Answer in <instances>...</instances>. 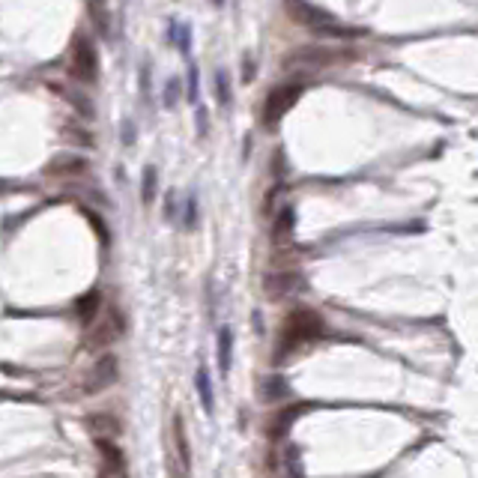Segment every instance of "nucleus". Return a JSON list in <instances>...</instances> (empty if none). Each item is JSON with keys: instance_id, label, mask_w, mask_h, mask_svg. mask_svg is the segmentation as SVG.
Returning a JSON list of instances; mask_svg holds the SVG:
<instances>
[{"instance_id": "9b49d317", "label": "nucleus", "mask_w": 478, "mask_h": 478, "mask_svg": "<svg viewBox=\"0 0 478 478\" xmlns=\"http://www.w3.org/2000/svg\"><path fill=\"white\" fill-rule=\"evenodd\" d=\"M87 12H90V21L96 24V30L102 39H108L111 36V6H108V0H87Z\"/></svg>"}, {"instance_id": "6ab92c4d", "label": "nucleus", "mask_w": 478, "mask_h": 478, "mask_svg": "<svg viewBox=\"0 0 478 478\" xmlns=\"http://www.w3.org/2000/svg\"><path fill=\"white\" fill-rule=\"evenodd\" d=\"M290 233H293V209L284 207L278 212V221H275V243H284Z\"/></svg>"}, {"instance_id": "dca6fc26", "label": "nucleus", "mask_w": 478, "mask_h": 478, "mask_svg": "<svg viewBox=\"0 0 478 478\" xmlns=\"http://www.w3.org/2000/svg\"><path fill=\"white\" fill-rule=\"evenodd\" d=\"M90 427H93V439H114L123 431V424L114 416H96L90 419Z\"/></svg>"}, {"instance_id": "ddd939ff", "label": "nucleus", "mask_w": 478, "mask_h": 478, "mask_svg": "<svg viewBox=\"0 0 478 478\" xmlns=\"http://www.w3.org/2000/svg\"><path fill=\"white\" fill-rule=\"evenodd\" d=\"M231 362H233V329L221 326L219 329V371L221 376L231 374Z\"/></svg>"}, {"instance_id": "f3484780", "label": "nucleus", "mask_w": 478, "mask_h": 478, "mask_svg": "<svg viewBox=\"0 0 478 478\" xmlns=\"http://www.w3.org/2000/svg\"><path fill=\"white\" fill-rule=\"evenodd\" d=\"M156 188H159V171L153 165H147L144 177H141V197H144V204H153V200H156Z\"/></svg>"}, {"instance_id": "a211bd4d", "label": "nucleus", "mask_w": 478, "mask_h": 478, "mask_svg": "<svg viewBox=\"0 0 478 478\" xmlns=\"http://www.w3.org/2000/svg\"><path fill=\"white\" fill-rule=\"evenodd\" d=\"M212 84H216V96H219V105L221 108H228L231 105V72L228 69H219L216 72V78H212Z\"/></svg>"}, {"instance_id": "6e6552de", "label": "nucleus", "mask_w": 478, "mask_h": 478, "mask_svg": "<svg viewBox=\"0 0 478 478\" xmlns=\"http://www.w3.org/2000/svg\"><path fill=\"white\" fill-rule=\"evenodd\" d=\"M117 335H123V314H120L117 308H108L105 317L96 320V329L90 332V344L105 347V344L114 341Z\"/></svg>"}, {"instance_id": "412c9836", "label": "nucleus", "mask_w": 478, "mask_h": 478, "mask_svg": "<svg viewBox=\"0 0 478 478\" xmlns=\"http://www.w3.org/2000/svg\"><path fill=\"white\" fill-rule=\"evenodd\" d=\"M197 99H200V81H197V66L192 63L188 66V102L197 105Z\"/></svg>"}, {"instance_id": "7ed1b4c3", "label": "nucleus", "mask_w": 478, "mask_h": 478, "mask_svg": "<svg viewBox=\"0 0 478 478\" xmlns=\"http://www.w3.org/2000/svg\"><path fill=\"white\" fill-rule=\"evenodd\" d=\"M168 472H171V478H192V448H188V439H185L183 416H173V422H171Z\"/></svg>"}, {"instance_id": "f8f14e48", "label": "nucleus", "mask_w": 478, "mask_h": 478, "mask_svg": "<svg viewBox=\"0 0 478 478\" xmlns=\"http://www.w3.org/2000/svg\"><path fill=\"white\" fill-rule=\"evenodd\" d=\"M84 171H87V161L81 156H57L48 165V173H54V177H78Z\"/></svg>"}, {"instance_id": "4468645a", "label": "nucleus", "mask_w": 478, "mask_h": 478, "mask_svg": "<svg viewBox=\"0 0 478 478\" xmlns=\"http://www.w3.org/2000/svg\"><path fill=\"white\" fill-rule=\"evenodd\" d=\"M168 42H173L183 54H188L192 48V24H183V21H168Z\"/></svg>"}, {"instance_id": "393cba45", "label": "nucleus", "mask_w": 478, "mask_h": 478, "mask_svg": "<svg viewBox=\"0 0 478 478\" xmlns=\"http://www.w3.org/2000/svg\"><path fill=\"white\" fill-rule=\"evenodd\" d=\"M135 141V129H132V123H125V144H132Z\"/></svg>"}, {"instance_id": "5701e85b", "label": "nucleus", "mask_w": 478, "mask_h": 478, "mask_svg": "<svg viewBox=\"0 0 478 478\" xmlns=\"http://www.w3.org/2000/svg\"><path fill=\"white\" fill-rule=\"evenodd\" d=\"M165 216H168V219H177V200H173V192L168 195V204H165Z\"/></svg>"}, {"instance_id": "0eeeda50", "label": "nucleus", "mask_w": 478, "mask_h": 478, "mask_svg": "<svg viewBox=\"0 0 478 478\" xmlns=\"http://www.w3.org/2000/svg\"><path fill=\"white\" fill-rule=\"evenodd\" d=\"M96 448H99V455H102L105 472H108L111 478H129L125 455H123V448L114 443V439H96Z\"/></svg>"}, {"instance_id": "aec40b11", "label": "nucleus", "mask_w": 478, "mask_h": 478, "mask_svg": "<svg viewBox=\"0 0 478 478\" xmlns=\"http://www.w3.org/2000/svg\"><path fill=\"white\" fill-rule=\"evenodd\" d=\"M180 99H183V81H180V78H168V81H165V105H168V108H177Z\"/></svg>"}, {"instance_id": "1a4fd4ad", "label": "nucleus", "mask_w": 478, "mask_h": 478, "mask_svg": "<svg viewBox=\"0 0 478 478\" xmlns=\"http://www.w3.org/2000/svg\"><path fill=\"white\" fill-rule=\"evenodd\" d=\"M117 380V359L114 356H105V359H99L96 362V368L90 371V376H87V383L84 388L87 392H105V388Z\"/></svg>"}, {"instance_id": "2eb2a0df", "label": "nucleus", "mask_w": 478, "mask_h": 478, "mask_svg": "<svg viewBox=\"0 0 478 478\" xmlns=\"http://www.w3.org/2000/svg\"><path fill=\"white\" fill-rule=\"evenodd\" d=\"M78 317L84 320V323H93V320H99V308H102V296H99V290H90L87 296H81L78 299Z\"/></svg>"}, {"instance_id": "f03ea898", "label": "nucleus", "mask_w": 478, "mask_h": 478, "mask_svg": "<svg viewBox=\"0 0 478 478\" xmlns=\"http://www.w3.org/2000/svg\"><path fill=\"white\" fill-rule=\"evenodd\" d=\"M287 16H290L296 24H302V27H308L314 33H323V36H341V39L359 36L356 27H347V24H341L335 16L305 4V0H290V4H287Z\"/></svg>"}, {"instance_id": "39448f33", "label": "nucleus", "mask_w": 478, "mask_h": 478, "mask_svg": "<svg viewBox=\"0 0 478 478\" xmlns=\"http://www.w3.org/2000/svg\"><path fill=\"white\" fill-rule=\"evenodd\" d=\"M72 75L84 84H93L99 78V54L87 33H78L72 42Z\"/></svg>"}, {"instance_id": "a878e982", "label": "nucleus", "mask_w": 478, "mask_h": 478, "mask_svg": "<svg viewBox=\"0 0 478 478\" xmlns=\"http://www.w3.org/2000/svg\"><path fill=\"white\" fill-rule=\"evenodd\" d=\"M212 4H216V6H221V4H224V0H212Z\"/></svg>"}, {"instance_id": "b1692460", "label": "nucleus", "mask_w": 478, "mask_h": 478, "mask_svg": "<svg viewBox=\"0 0 478 478\" xmlns=\"http://www.w3.org/2000/svg\"><path fill=\"white\" fill-rule=\"evenodd\" d=\"M197 132L207 135V111L204 108H197Z\"/></svg>"}, {"instance_id": "f257e3e1", "label": "nucleus", "mask_w": 478, "mask_h": 478, "mask_svg": "<svg viewBox=\"0 0 478 478\" xmlns=\"http://www.w3.org/2000/svg\"><path fill=\"white\" fill-rule=\"evenodd\" d=\"M326 332V323H323V317L317 311H308V308H299V311H293L290 317L284 320V326H281V338H278V356H284V353H290L293 347H299V344H308V341H317V338Z\"/></svg>"}, {"instance_id": "20e7f679", "label": "nucleus", "mask_w": 478, "mask_h": 478, "mask_svg": "<svg viewBox=\"0 0 478 478\" xmlns=\"http://www.w3.org/2000/svg\"><path fill=\"white\" fill-rule=\"evenodd\" d=\"M335 60H338V54L329 51V48L302 45V48H293L281 63H284V69H290V72H320L326 66H332Z\"/></svg>"}, {"instance_id": "423d86ee", "label": "nucleus", "mask_w": 478, "mask_h": 478, "mask_svg": "<svg viewBox=\"0 0 478 478\" xmlns=\"http://www.w3.org/2000/svg\"><path fill=\"white\" fill-rule=\"evenodd\" d=\"M302 93L299 84H284V87H275V90L266 96V102H263V123L266 125H275L287 111L296 105V99Z\"/></svg>"}, {"instance_id": "4be33fe9", "label": "nucleus", "mask_w": 478, "mask_h": 478, "mask_svg": "<svg viewBox=\"0 0 478 478\" xmlns=\"http://www.w3.org/2000/svg\"><path fill=\"white\" fill-rule=\"evenodd\" d=\"M183 224H185V228H195V224H197V197L195 195L185 200V219H183Z\"/></svg>"}, {"instance_id": "9d476101", "label": "nucleus", "mask_w": 478, "mask_h": 478, "mask_svg": "<svg viewBox=\"0 0 478 478\" xmlns=\"http://www.w3.org/2000/svg\"><path fill=\"white\" fill-rule=\"evenodd\" d=\"M195 388H197V398L200 404H204V412L212 416L216 412V388H212V380H209V371L200 364L197 374H195Z\"/></svg>"}]
</instances>
